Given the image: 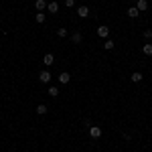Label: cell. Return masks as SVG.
<instances>
[{"label":"cell","mask_w":152,"mask_h":152,"mask_svg":"<svg viewBox=\"0 0 152 152\" xmlns=\"http://www.w3.org/2000/svg\"><path fill=\"white\" fill-rule=\"evenodd\" d=\"M89 136L97 140V138L102 136V128H99V126H89Z\"/></svg>","instance_id":"6da1fadb"},{"label":"cell","mask_w":152,"mask_h":152,"mask_svg":"<svg viewBox=\"0 0 152 152\" xmlns=\"http://www.w3.org/2000/svg\"><path fill=\"white\" fill-rule=\"evenodd\" d=\"M51 77H53V75H51V73H49L47 69L39 73V81H43V83H49V81H51Z\"/></svg>","instance_id":"7a4b0ae2"},{"label":"cell","mask_w":152,"mask_h":152,"mask_svg":"<svg viewBox=\"0 0 152 152\" xmlns=\"http://www.w3.org/2000/svg\"><path fill=\"white\" fill-rule=\"evenodd\" d=\"M107 35H110V28H107L105 24L97 26V37H102V39H107Z\"/></svg>","instance_id":"3957f363"},{"label":"cell","mask_w":152,"mask_h":152,"mask_svg":"<svg viewBox=\"0 0 152 152\" xmlns=\"http://www.w3.org/2000/svg\"><path fill=\"white\" fill-rule=\"evenodd\" d=\"M53 63H55V55H51V53H47V55L43 57V65H45V67H51Z\"/></svg>","instance_id":"277c9868"},{"label":"cell","mask_w":152,"mask_h":152,"mask_svg":"<svg viewBox=\"0 0 152 152\" xmlns=\"http://www.w3.org/2000/svg\"><path fill=\"white\" fill-rule=\"evenodd\" d=\"M77 16H79V18H87V16H89V8H87V6H79V8H77Z\"/></svg>","instance_id":"5b68a950"},{"label":"cell","mask_w":152,"mask_h":152,"mask_svg":"<svg viewBox=\"0 0 152 152\" xmlns=\"http://www.w3.org/2000/svg\"><path fill=\"white\" fill-rule=\"evenodd\" d=\"M69 81H71V75L67 73V71H63V73L59 75V83H63V85H67Z\"/></svg>","instance_id":"8992f818"},{"label":"cell","mask_w":152,"mask_h":152,"mask_svg":"<svg viewBox=\"0 0 152 152\" xmlns=\"http://www.w3.org/2000/svg\"><path fill=\"white\" fill-rule=\"evenodd\" d=\"M47 4H49V2H45V0H35V8H37V12H43L45 8H47Z\"/></svg>","instance_id":"52a82bcc"},{"label":"cell","mask_w":152,"mask_h":152,"mask_svg":"<svg viewBox=\"0 0 152 152\" xmlns=\"http://www.w3.org/2000/svg\"><path fill=\"white\" fill-rule=\"evenodd\" d=\"M126 14H128L130 18H138V14H140V10H138L136 6H130L128 10H126Z\"/></svg>","instance_id":"ba28073f"},{"label":"cell","mask_w":152,"mask_h":152,"mask_svg":"<svg viewBox=\"0 0 152 152\" xmlns=\"http://www.w3.org/2000/svg\"><path fill=\"white\" fill-rule=\"evenodd\" d=\"M130 79H132V81H134V83H140L142 79H144V75H142L140 71H134V73L130 75Z\"/></svg>","instance_id":"9c48e42d"},{"label":"cell","mask_w":152,"mask_h":152,"mask_svg":"<svg viewBox=\"0 0 152 152\" xmlns=\"http://www.w3.org/2000/svg\"><path fill=\"white\" fill-rule=\"evenodd\" d=\"M134 6H136V8H138L140 12H144L146 8H148V0H138V2H136Z\"/></svg>","instance_id":"30bf717a"},{"label":"cell","mask_w":152,"mask_h":152,"mask_svg":"<svg viewBox=\"0 0 152 152\" xmlns=\"http://www.w3.org/2000/svg\"><path fill=\"white\" fill-rule=\"evenodd\" d=\"M81 33H79V31H75V33H71V41H73V43H75V45H79V43H81Z\"/></svg>","instance_id":"8fae6325"},{"label":"cell","mask_w":152,"mask_h":152,"mask_svg":"<svg viewBox=\"0 0 152 152\" xmlns=\"http://www.w3.org/2000/svg\"><path fill=\"white\" fill-rule=\"evenodd\" d=\"M47 112H49V107L45 104H39V105H37V114H39V116H45Z\"/></svg>","instance_id":"7c38bea8"},{"label":"cell","mask_w":152,"mask_h":152,"mask_svg":"<svg viewBox=\"0 0 152 152\" xmlns=\"http://www.w3.org/2000/svg\"><path fill=\"white\" fill-rule=\"evenodd\" d=\"M114 47H116V43H114L112 39H105V41H104V49H105V51H112Z\"/></svg>","instance_id":"4fadbf2b"},{"label":"cell","mask_w":152,"mask_h":152,"mask_svg":"<svg viewBox=\"0 0 152 152\" xmlns=\"http://www.w3.org/2000/svg\"><path fill=\"white\" fill-rule=\"evenodd\" d=\"M47 10L55 14V12H59V4H57V2H49V4H47Z\"/></svg>","instance_id":"5bb4252c"},{"label":"cell","mask_w":152,"mask_h":152,"mask_svg":"<svg viewBox=\"0 0 152 152\" xmlns=\"http://www.w3.org/2000/svg\"><path fill=\"white\" fill-rule=\"evenodd\" d=\"M45 18H47V16H45V12H37V14H35V20H37L39 24L45 23Z\"/></svg>","instance_id":"9a60e30c"},{"label":"cell","mask_w":152,"mask_h":152,"mask_svg":"<svg viewBox=\"0 0 152 152\" xmlns=\"http://www.w3.org/2000/svg\"><path fill=\"white\" fill-rule=\"evenodd\" d=\"M142 53H144V55H152V43H146V45L142 47Z\"/></svg>","instance_id":"2e32d148"},{"label":"cell","mask_w":152,"mask_h":152,"mask_svg":"<svg viewBox=\"0 0 152 152\" xmlns=\"http://www.w3.org/2000/svg\"><path fill=\"white\" fill-rule=\"evenodd\" d=\"M47 94L51 95V97H57V95H59V89L55 87V85H51V87H49V91H47Z\"/></svg>","instance_id":"e0dca14e"},{"label":"cell","mask_w":152,"mask_h":152,"mask_svg":"<svg viewBox=\"0 0 152 152\" xmlns=\"http://www.w3.org/2000/svg\"><path fill=\"white\" fill-rule=\"evenodd\" d=\"M57 35L63 39V37H67V28H57Z\"/></svg>","instance_id":"ac0fdd59"},{"label":"cell","mask_w":152,"mask_h":152,"mask_svg":"<svg viewBox=\"0 0 152 152\" xmlns=\"http://www.w3.org/2000/svg\"><path fill=\"white\" fill-rule=\"evenodd\" d=\"M144 39H148V41L152 39V28H146V31H144Z\"/></svg>","instance_id":"d6986e66"},{"label":"cell","mask_w":152,"mask_h":152,"mask_svg":"<svg viewBox=\"0 0 152 152\" xmlns=\"http://www.w3.org/2000/svg\"><path fill=\"white\" fill-rule=\"evenodd\" d=\"M65 6H67V8H73V6H75V0H65Z\"/></svg>","instance_id":"ffe728a7"}]
</instances>
